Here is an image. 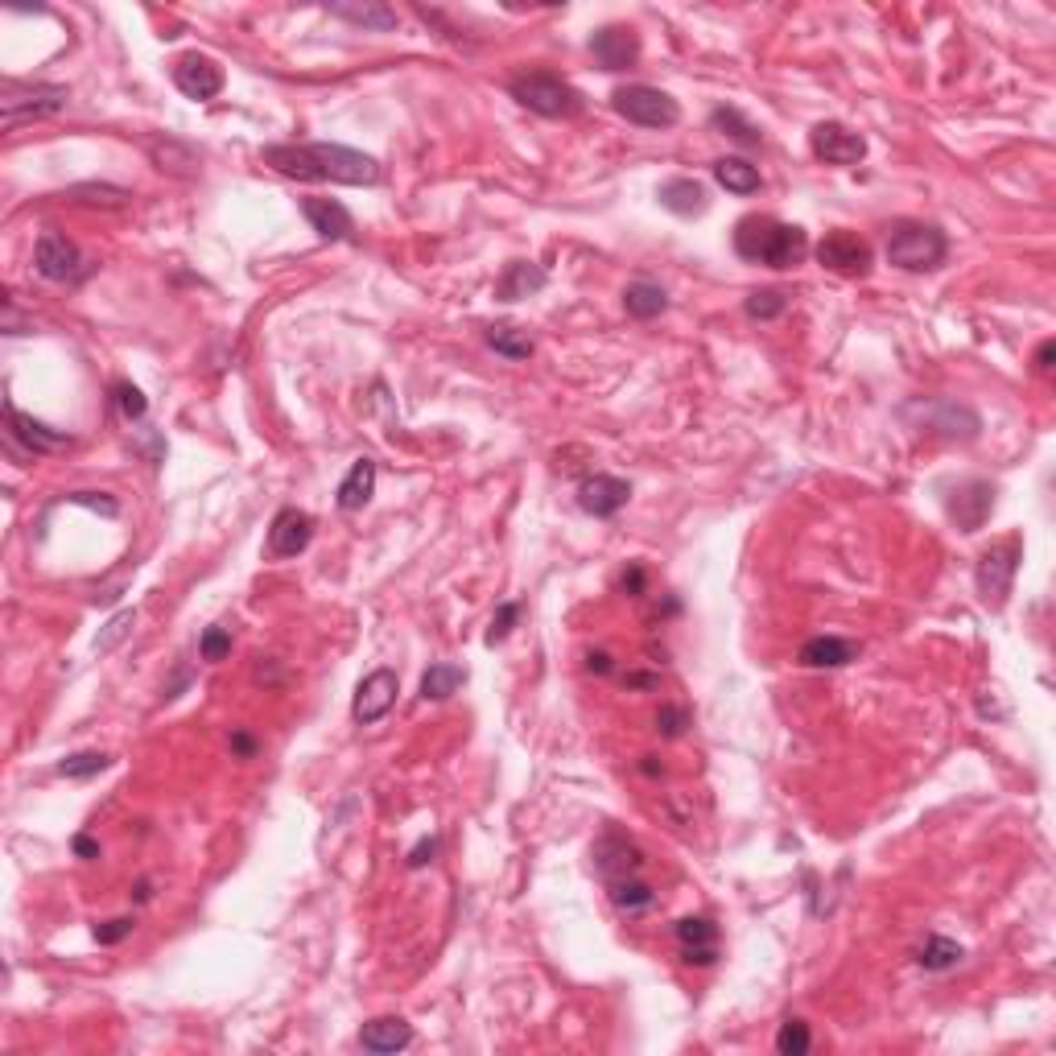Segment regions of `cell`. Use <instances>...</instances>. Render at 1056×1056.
<instances>
[{
  "label": "cell",
  "instance_id": "1",
  "mask_svg": "<svg viewBox=\"0 0 1056 1056\" xmlns=\"http://www.w3.org/2000/svg\"><path fill=\"white\" fill-rule=\"evenodd\" d=\"M260 162L297 182H339V186H376L384 178L380 162L371 153L327 141H289V145L260 149Z\"/></svg>",
  "mask_w": 1056,
  "mask_h": 1056
},
{
  "label": "cell",
  "instance_id": "2",
  "mask_svg": "<svg viewBox=\"0 0 1056 1056\" xmlns=\"http://www.w3.org/2000/svg\"><path fill=\"white\" fill-rule=\"evenodd\" d=\"M735 252L751 264H768V269H797L800 260L809 257V236L797 223H780L772 215H743L735 223Z\"/></svg>",
  "mask_w": 1056,
  "mask_h": 1056
},
{
  "label": "cell",
  "instance_id": "3",
  "mask_svg": "<svg viewBox=\"0 0 1056 1056\" xmlns=\"http://www.w3.org/2000/svg\"><path fill=\"white\" fill-rule=\"evenodd\" d=\"M508 92L520 108L537 111L545 120H574L586 111V95L557 71H520L508 79Z\"/></svg>",
  "mask_w": 1056,
  "mask_h": 1056
},
{
  "label": "cell",
  "instance_id": "4",
  "mask_svg": "<svg viewBox=\"0 0 1056 1056\" xmlns=\"http://www.w3.org/2000/svg\"><path fill=\"white\" fill-rule=\"evenodd\" d=\"M949 257V240L941 227L916 219H900L888 232V264L904 273H933Z\"/></svg>",
  "mask_w": 1056,
  "mask_h": 1056
},
{
  "label": "cell",
  "instance_id": "5",
  "mask_svg": "<svg viewBox=\"0 0 1056 1056\" xmlns=\"http://www.w3.org/2000/svg\"><path fill=\"white\" fill-rule=\"evenodd\" d=\"M71 104V92L58 87V83H4L0 92V124L4 129H17L25 120H41V116H55Z\"/></svg>",
  "mask_w": 1056,
  "mask_h": 1056
},
{
  "label": "cell",
  "instance_id": "6",
  "mask_svg": "<svg viewBox=\"0 0 1056 1056\" xmlns=\"http://www.w3.org/2000/svg\"><path fill=\"white\" fill-rule=\"evenodd\" d=\"M612 108L640 129H673L681 120V104L668 92L652 87V83H628V87H615Z\"/></svg>",
  "mask_w": 1056,
  "mask_h": 1056
},
{
  "label": "cell",
  "instance_id": "7",
  "mask_svg": "<svg viewBox=\"0 0 1056 1056\" xmlns=\"http://www.w3.org/2000/svg\"><path fill=\"white\" fill-rule=\"evenodd\" d=\"M34 269L46 281H55V285H74V281H83L92 273V260L83 257V248L71 236H62V232L50 227L34 244Z\"/></svg>",
  "mask_w": 1056,
  "mask_h": 1056
},
{
  "label": "cell",
  "instance_id": "8",
  "mask_svg": "<svg viewBox=\"0 0 1056 1056\" xmlns=\"http://www.w3.org/2000/svg\"><path fill=\"white\" fill-rule=\"evenodd\" d=\"M1020 561H1023V541L1020 537L999 541V545H990V549L978 557L974 582H978V594H983L986 607H995V612H999L1002 603H1007V594H1011V578H1016V570H1020Z\"/></svg>",
  "mask_w": 1056,
  "mask_h": 1056
},
{
  "label": "cell",
  "instance_id": "9",
  "mask_svg": "<svg viewBox=\"0 0 1056 1056\" xmlns=\"http://www.w3.org/2000/svg\"><path fill=\"white\" fill-rule=\"evenodd\" d=\"M871 260H875L871 244L863 240V236H854V232H842V227L817 244V264L838 273V277H867L871 273Z\"/></svg>",
  "mask_w": 1056,
  "mask_h": 1056
},
{
  "label": "cell",
  "instance_id": "10",
  "mask_svg": "<svg viewBox=\"0 0 1056 1056\" xmlns=\"http://www.w3.org/2000/svg\"><path fill=\"white\" fill-rule=\"evenodd\" d=\"M809 149H814L817 162H826V166H858V162L867 157V141H863L858 132L846 129V124H838V120H821V124H814V132H809Z\"/></svg>",
  "mask_w": 1056,
  "mask_h": 1056
},
{
  "label": "cell",
  "instance_id": "11",
  "mask_svg": "<svg viewBox=\"0 0 1056 1056\" xmlns=\"http://www.w3.org/2000/svg\"><path fill=\"white\" fill-rule=\"evenodd\" d=\"M174 87L186 95V99H215V95L227 87V74H223V67L215 62L211 55H199V50H190V55H182L178 62H174Z\"/></svg>",
  "mask_w": 1056,
  "mask_h": 1056
},
{
  "label": "cell",
  "instance_id": "12",
  "mask_svg": "<svg viewBox=\"0 0 1056 1056\" xmlns=\"http://www.w3.org/2000/svg\"><path fill=\"white\" fill-rule=\"evenodd\" d=\"M946 512L962 533H978V529L986 524V517L995 512V487H990L986 479L958 483V487L946 496Z\"/></svg>",
  "mask_w": 1056,
  "mask_h": 1056
},
{
  "label": "cell",
  "instance_id": "13",
  "mask_svg": "<svg viewBox=\"0 0 1056 1056\" xmlns=\"http://www.w3.org/2000/svg\"><path fill=\"white\" fill-rule=\"evenodd\" d=\"M396 693H401V681H396V673H392V668H376V673H368V677L359 681V689H355L352 719L359 726L380 723V719L389 714L392 705H396Z\"/></svg>",
  "mask_w": 1056,
  "mask_h": 1056
},
{
  "label": "cell",
  "instance_id": "14",
  "mask_svg": "<svg viewBox=\"0 0 1056 1056\" xmlns=\"http://www.w3.org/2000/svg\"><path fill=\"white\" fill-rule=\"evenodd\" d=\"M591 55L603 71H628L640 58V34L631 25H603L591 34Z\"/></svg>",
  "mask_w": 1056,
  "mask_h": 1056
},
{
  "label": "cell",
  "instance_id": "15",
  "mask_svg": "<svg viewBox=\"0 0 1056 1056\" xmlns=\"http://www.w3.org/2000/svg\"><path fill=\"white\" fill-rule=\"evenodd\" d=\"M4 422H9V438L25 446L29 454H55V450H67L71 446V434H62V429L46 426V422H37L29 413H21L13 401L4 405Z\"/></svg>",
  "mask_w": 1056,
  "mask_h": 1056
},
{
  "label": "cell",
  "instance_id": "16",
  "mask_svg": "<svg viewBox=\"0 0 1056 1056\" xmlns=\"http://www.w3.org/2000/svg\"><path fill=\"white\" fill-rule=\"evenodd\" d=\"M315 541V517L301 508H281L269 529V557H297L306 554V545Z\"/></svg>",
  "mask_w": 1056,
  "mask_h": 1056
},
{
  "label": "cell",
  "instance_id": "17",
  "mask_svg": "<svg viewBox=\"0 0 1056 1056\" xmlns=\"http://www.w3.org/2000/svg\"><path fill=\"white\" fill-rule=\"evenodd\" d=\"M628 500H631V483L619 479V475H591V479L578 483V508H582L586 517L607 520V517H615Z\"/></svg>",
  "mask_w": 1056,
  "mask_h": 1056
},
{
  "label": "cell",
  "instance_id": "18",
  "mask_svg": "<svg viewBox=\"0 0 1056 1056\" xmlns=\"http://www.w3.org/2000/svg\"><path fill=\"white\" fill-rule=\"evenodd\" d=\"M673 933H677V946H681V962L686 965L705 970V965L719 962V925L710 916H686V921H677Z\"/></svg>",
  "mask_w": 1056,
  "mask_h": 1056
},
{
  "label": "cell",
  "instance_id": "19",
  "mask_svg": "<svg viewBox=\"0 0 1056 1056\" xmlns=\"http://www.w3.org/2000/svg\"><path fill=\"white\" fill-rule=\"evenodd\" d=\"M640 867H644V854H640V846L631 838L603 834L594 842V871L603 875L607 883L612 879H624V875H636Z\"/></svg>",
  "mask_w": 1056,
  "mask_h": 1056
},
{
  "label": "cell",
  "instance_id": "20",
  "mask_svg": "<svg viewBox=\"0 0 1056 1056\" xmlns=\"http://www.w3.org/2000/svg\"><path fill=\"white\" fill-rule=\"evenodd\" d=\"M301 215H306V223L315 227L322 240L331 244H343V240H355V219L352 211L343 203H334V199H301Z\"/></svg>",
  "mask_w": 1056,
  "mask_h": 1056
},
{
  "label": "cell",
  "instance_id": "21",
  "mask_svg": "<svg viewBox=\"0 0 1056 1056\" xmlns=\"http://www.w3.org/2000/svg\"><path fill=\"white\" fill-rule=\"evenodd\" d=\"M925 422L933 434H946V438H962V442H974L978 438V413L965 405H953V401H933V405H921Z\"/></svg>",
  "mask_w": 1056,
  "mask_h": 1056
},
{
  "label": "cell",
  "instance_id": "22",
  "mask_svg": "<svg viewBox=\"0 0 1056 1056\" xmlns=\"http://www.w3.org/2000/svg\"><path fill=\"white\" fill-rule=\"evenodd\" d=\"M656 199L677 219H698V215L710 211V190L702 182H693V178H668V182H661Z\"/></svg>",
  "mask_w": 1056,
  "mask_h": 1056
},
{
  "label": "cell",
  "instance_id": "23",
  "mask_svg": "<svg viewBox=\"0 0 1056 1056\" xmlns=\"http://www.w3.org/2000/svg\"><path fill=\"white\" fill-rule=\"evenodd\" d=\"M549 285V273L533 264V260H508L503 273L496 277V297L500 301H520V297H533Z\"/></svg>",
  "mask_w": 1056,
  "mask_h": 1056
},
{
  "label": "cell",
  "instance_id": "24",
  "mask_svg": "<svg viewBox=\"0 0 1056 1056\" xmlns=\"http://www.w3.org/2000/svg\"><path fill=\"white\" fill-rule=\"evenodd\" d=\"M854 656H858V644L846 640V636H814L797 652V661L805 668H842L851 665Z\"/></svg>",
  "mask_w": 1056,
  "mask_h": 1056
},
{
  "label": "cell",
  "instance_id": "25",
  "mask_svg": "<svg viewBox=\"0 0 1056 1056\" xmlns=\"http://www.w3.org/2000/svg\"><path fill=\"white\" fill-rule=\"evenodd\" d=\"M359 1044L368 1048V1053H401V1048H408L413 1044V1028H408L401 1016H380V1020H371L359 1028Z\"/></svg>",
  "mask_w": 1056,
  "mask_h": 1056
},
{
  "label": "cell",
  "instance_id": "26",
  "mask_svg": "<svg viewBox=\"0 0 1056 1056\" xmlns=\"http://www.w3.org/2000/svg\"><path fill=\"white\" fill-rule=\"evenodd\" d=\"M371 491H376V463L364 454V459H355L352 471L343 475L339 491H334V503H339L343 512H359V508H368Z\"/></svg>",
  "mask_w": 1056,
  "mask_h": 1056
},
{
  "label": "cell",
  "instance_id": "27",
  "mask_svg": "<svg viewBox=\"0 0 1056 1056\" xmlns=\"http://www.w3.org/2000/svg\"><path fill=\"white\" fill-rule=\"evenodd\" d=\"M327 13L339 21H352V25H364V29H376V34H389L396 29V9L380 4V0H364V4H327Z\"/></svg>",
  "mask_w": 1056,
  "mask_h": 1056
},
{
  "label": "cell",
  "instance_id": "28",
  "mask_svg": "<svg viewBox=\"0 0 1056 1056\" xmlns=\"http://www.w3.org/2000/svg\"><path fill=\"white\" fill-rule=\"evenodd\" d=\"M624 310L636 322H652V318H661L668 310V294L656 281H631L624 289Z\"/></svg>",
  "mask_w": 1056,
  "mask_h": 1056
},
{
  "label": "cell",
  "instance_id": "29",
  "mask_svg": "<svg viewBox=\"0 0 1056 1056\" xmlns=\"http://www.w3.org/2000/svg\"><path fill=\"white\" fill-rule=\"evenodd\" d=\"M710 174H714V182L723 186V190H731V194H756L763 186L760 169L751 166V162H743V157H719L714 166H710Z\"/></svg>",
  "mask_w": 1056,
  "mask_h": 1056
},
{
  "label": "cell",
  "instance_id": "30",
  "mask_svg": "<svg viewBox=\"0 0 1056 1056\" xmlns=\"http://www.w3.org/2000/svg\"><path fill=\"white\" fill-rule=\"evenodd\" d=\"M487 347L496 355H503V359H512V364H520V359H529V355L537 352V343H533V334L520 331V327H512V322H496V327H487Z\"/></svg>",
  "mask_w": 1056,
  "mask_h": 1056
},
{
  "label": "cell",
  "instance_id": "31",
  "mask_svg": "<svg viewBox=\"0 0 1056 1056\" xmlns=\"http://www.w3.org/2000/svg\"><path fill=\"white\" fill-rule=\"evenodd\" d=\"M607 888H612V904L619 912H628V916H640V912H649L652 904H656V891H652L644 879H636V875L612 879Z\"/></svg>",
  "mask_w": 1056,
  "mask_h": 1056
},
{
  "label": "cell",
  "instance_id": "32",
  "mask_svg": "<svg viewBox=\"0 0 1056 1056\" xmlns=\"http://www.w3.org/2000/svg\"><path fill=\"white\" fill-rule=\"evenodd\" d=\"M962 958H965V949L958 946V941L941 937V933H933L925 946L916 949V965L928 970V974H946V970H953V965H962Z\"/></svg>",
  "mask_w": 1056,
  "mask_h": 1056
},
{
  "label": "cell",
  "instance_id": "33",
  "mask_svg": "<svg viewBox=\"0 0 1056 1056\" xmlns=\"http://www.w3.org/2000/svg\"><path fill=\"white\" fill-rule=\"evenodd\" d=\"M459 686H466V668L450 665V661H438V665H429L426 677H422V698H426V702H446L450 693H459Z\"/></svg>",
  "mask_w": 1056,
  "mask_h": 1056
},
{
  "label": "cell",
  "instance_id": "34",
  "mask_svg": "<svg viewBox=\"0 0 1056 1056\" xmlns=\"http://www.w3.org/2000/svg\"><path fill=\"white\" fill-rule=\"evenodd\" d=\"M710 129L723 132V137H731V141H739L743 149H756L763 141V132L743 116L739 108H714L710 111Z\"/></svg>",
  "mask_w": 1056,
  "mask_h": 1056
},
{
  "label": "cell",
  "instance_id": "35",
  "mask_svg": "<svg viewBox=\"0 0 1056 1056\" xmlns=\"http://www.w3.org/2000/svg\"><path fill=\"white\" fill-rule=\"evenodd\" d=\"M67 199L71 203H83V206H108V211H120V206H129V190L124 186H71L67 190Z\"/></svg>",
  "mask_w": 1056,
  "mask_h": 1056
},
{
  "label": "cell",
  "instance_id": "36",
  "mask_svg": "<svg viewBox=\"0 0 1056 1056\" xmlns=\"http://www.w3.org/2000/svg\"><path fill=\"white\" fill-rule=\"evenodd\" d=\"M108 768H111V756H108V751H74V756H67V760L58 763V776L87 780V776H99V772H108Z\"/></svg>",
  "mask_w": 1056,
  "mask_h": 1056
},
{
  "label": "cell",
  "instance_id": "37",
  "mask_svg": "<svg viewBox=\"0 0 1056 1056\" xmlns=\"http://www.w3.org/2000/svg\"><path fill=\"white\" fill-rule=\"evenodd\" d=\"M743 310H747V318H756V322H772V318H780L788 310V294L784 289H756V294H747Z\"/></svg>",
  "mask_w": 1056,
  "mask_h": 1056
},
{
  "label": "cell",
  "instance_id": "38",
  "mask_svg": "<svg viewBox=\"0 0 1056 1056\" xmlns=\"http://www.w3.org/2000/svg\"><path fill=\"white\" fill-rule=\"evenodd\" d=\"M814 1048V1032L805 1020H784L776 1032V1053L780 1056H805Z\"/></svg>",
  "mask_w": 1056,
  "mask_h": 1056
},
{
  "label": "cell",
  "instance_id": "39",
  "mask_svg": "<svg viewBox=\"0 0 1056 1056\" xmlns=\"http://www.w3.org/2000/svg\"><path fill=\"white\" fill-rule=\"evenodd\" d=\"M111 401H116V408H120V417H124V422H145L149 401H145V392L137 389V384L120 380V384L111 389Z\"/></svg>",
  "mask_w": 1056,
  "mask_h": 1056
},
{
  "label": "cell",
  "instance_id": "40",
  "mask_svg": "<svg viewBox=\"0 0 1056 1056\" xmlns=\"http://www.w3.org/2000/svg\"><path fill=\"white\" fill-rule=\"evenodd\" d=\"M149 157L157 162V169H162V174H178V178H190V174H186V169L178 166V157H182V162H194V153H190V149L174 145V141H166V145H162V141H153V145H149Z\"/></svg>",
  "mask_w": 1056,
  "mask_h": 1056
},
{
  "label": "cell",
  "instance_id": "41",
  "mask_svg": "<svg viewBox=\"0 0 1056 1056\" xmlns=\"http://www.w3.org/2000/svg\"><path fill=\"white\" fill-rule=\"evenodd\" d=\"M132 624H137V607H129V612H120V615H111L108 619V628L99 631L95 636V652H111L124 636L132 631Z\"/></svg>",
  "mask_w": 1056,
  "mask_h": 1056
},
{
  "label": "cell",
  "instance_id": "42",
  "mask_svg": "<svg viewBox=\"0 0 1056 1056\" xmlns=\"http://www.w3.org/2000/svg\"><path fill=\"white\" fill-rule=\"evenodd\" d=\"M227 652H232V631L219 628V624H215V628H206V631H203V640H199V656L215 665V661H223Z\"/></svg>",
  "mask_w": 1056,
  "mask_h": 1056
},
{
  "label": "cell",
  "instance_id": "43",
  "mask_svg": "<svg viewBox=\"0 0 1056 1056\" xmlns=\"http://www.w3.org/2000/svg\"><path fill=\"white\" fill-rule=\"evenodd\" d=\"M689 726V710L686 705H661L656 710V731L665 735V739H681Z\"/></svg>",
  "mask_w": 1056,
  "mask_h": 1056
},
{
  "label": "cell",
  "instance_id": "44",
  "mask_svg": "<svg viewBox=\"0 0 1056 1056\" xmlns=\"http://www.w3.org/2000/svg\"><path fill=\"white\" fill-rule=\"evenodd\" d=\"M132 928H137V921H132V916H116V921L95 925V941H99V946H120L124 937H132Z\"/></svg>",
  "mask_w": 1056,
  "mask_h": 1056
},
{
  "label": "cell",
  "instance_id": "45",
  "mask_svg": "<svg viewBox=\"0 0 1056 1056\" xmlns=\"http://www.w3.org/2000/svg\"><path fill=\"white\" fill-rule=\"evenodd\" d=\"M517 619H520V603H503L500 612H496V619H491V628H487V644H500Z\"/></svg>",
  "mask_w": 1056,
  "mask_h": 1056
},
{
  "label": "cell",
  "instance_id": "46",
  "mask_svg": "<svg viewBox=\"0 0 1056 1056\" xmlns=\"http://www.w3.org/2000/svg\"><path fill=\"white\" fill-rule=\"evenodd\" d=\"M438 851H442V842H438V838H422V842L408 851L405 867H408V871H422V867H429V863L438 858Z\"/></svg>",
  "mask_w": 1056,
  "mask_h": 1056
},
{
  "label": "cell",
  "instance_id": "47",
  "mask_svg": "<svg viewBox=\"0 0 1056 1056\" xmlns=\"http://www.w3.org/2000/svg\"><path fill=\"white\" fill-rule=\"evenodd\" d=\"M0 331H4V334H29V331H34V322H25V318L17 315L13 294H4V318H0Z\"/></svg>",
  "mask_w": 1056,
  "mask_h": 1056
},
{
  "label": "cell",
  "instance_id": "48",
  "mask_svg": "<svg viewBox=\"0 0 1056 1056\" xmlns=\"http://www.w3.org/2000/svg\"><path fill=\"white\" fill-rule=\"evenodd\" d=\"M71 500H74V503H83V508H99L104 517H116V512H120V503L108 500L104 491H79V496H71Z\"/></svg>",
  "mask_w": 1056,
  "mask_h": 1056
},
{
  "label": "cell",
  "instance_id": "49",
  "mask_svg": "<svg viewBox=\"0 0 1056 1056\" xmlns=\"http://www.w3.org/2000/svg\"><path fill=\"white\" fill-rule=\"evenodd\" d=\"M260 751V743L248 735V731H232V756H240V760H252Z\"/></svg>",
  "mask_w": 1056,
  "mask_h": 1056
},
{
  "label": "cell",
  "instance_id": "50",
  "mask_svg": "<svg viewBox=\"0 0 1056 1056\" xmlns=\"http://www.w3.org/2000/svg\"><path fill=\"white\" fill-rule=\"evenodd\" d=\"M624 686L628 689H661V673H640V668H631V673H624Z\"/></svg>",
  "mask_w": 1056,
  "mask_h": 1056
},
{
  "label": "cell",
  "instance_id": "51",
  "mask_svg": "<svg viewBox=\"0 0 1056 1056\" xmlns=\"http://www.w3.org/2000/svg\"><path fill=\"white\" fill-rule=\"evenodd\" d=\"M619 586L628 594H644V566H628L624 578H619Z\"/></svg>",
  "mask_w": 1056,
  "mask_h": 1056
},
{
  "label": "cell",
  "instance_id": "52",
  "mask_svg": "<svg viewBox=\"0 0 1056 1056\" xmlns=\"http://www.w3.org/2000/svg\"><path fill=\"white\" fill-rule=\"evenodd\" d=\"M1053 359H1056V339H1044L1036 347V371H1053Z\"/></svg>",
  "mask_w": 1056,
  "mask_h": 1056
},
{
  "label": "cell",
  "instance_id": "53",
  "mask_svg": "<svg viewBox=\"0 0 1056 1056\" xmlns=\"http://www.w3.org/2000/svg\"><path fill=\"white\" fill-rule=\"evenodd\" d=\"M71 846H74V854H79V858H99V842H95L92 834H74Z\"/></svg>",
  "mask_w": 1056,
  "mask_h": 1056
},
{
  "label": "cell",
  "instance_id": "54",
  "mask_svg": "<svg viewBox=\"0 0 1056 1056\" xmlns=\"http://www.w3.org/2000/svg\"><path fill=\"white\" fill-rule=\"evenodd\" d=\"M586 668H591V673H612V656H607V652H591V656H586Z\"/></svg>",
  "mask_w": 1056,
  "mask_h": 1056
},
{
  "label": "cell",
  "instance_id": "55",
  "mask_svg": "<svg viewBox=\"0 0 1056 1056\" xmlns=\"http://www.w3.org/2000/svg\"><path fill=\"white\" fill-rule=\"evenodd\" d=\"M132 895H137V904H145V900H153V883H149V879H141V883L132 888Z\"/></svg>",
  "mask_w": 1056,
  "mask_h": 1056
},
{
  "label": "cell",
  "instance_id": "56",
  "mask_svg": "<svg viewBox=\"0 0 1056 1056\" xmlns=\"http://www.w3.org/2000/svg\"><path fill=\"white\" fill-rule=\"evenodd\" d=\"M640 772H644V776H661V763L652 760V756H644V763H640Z\"/></svg>",
  "mask_w": 1056,
  "mask_h": 1056
}]
</instances>
